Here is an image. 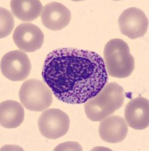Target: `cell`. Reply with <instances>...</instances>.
<instances>
[{
    "instance_id": "obj_10",
    "label": "cell",
    "mask_w": 149,
    "mask_h": 151,
    "mask_svg": "<svg viewBox=\"0 0 149 151\" xmlns=\"http://www.w3.org/2000/svg\"><path fill=\"white\" fill-rule=\"evenodd\" d=\"M42 24L51 30H60L68 26L71 21V12L63 4L52 2L47 4L41 14Z\"/></svg>"
},
{
    "instance_id": "obj_7",
    "label": "cell",
    "mask_w": 149,
    "mask_h": 151,
    "mask_svg": "<svg viewBox=\"0 0 149 151\" xmlns=\"http://www.w3.org/2000/svg\"><path fill=\"white\" fill-rule=\"evenodd\" d=\"M120 32L131 40L144 36L148 29V18L144 12L137 8L126 9L118 18Z\"/></svg>"
},
{
    "instance_id": "obj_14",
    "label": "cell",
    "mask_w": 149,
    "mask_h": 151,
    "mask_svg": "<svg viewBox=\"0 0 149 151\" xmlns=\"http://www.w3.org/2000/svg\"><path fill=\"white\" fill-rule=\"evenodd\" d=\"M1 12V30H0V37L1 39L5 38L11 33L14 27V21L13 15L10 12L5 8L0 9Z\"/></svg>"
},
{
    "instance_id": "obj_6",
    "label": "cell",
    "mask_w": 149,
    "mask_h": 151,
    "mask_svg": "<svg viewBox=\"0 0 149 151\" xmlns=\"http://www.w3.org/2000/svg\"><path fill=\"white\" fill-rule=\"evenodd\" d=\"M31 68L29 57L21 50L8 52L1 60V72L11 81L25 80L30 73Z\"/></svg>"
},
{
    "instance_id": "obj_1",
    "label": "cell",
    "mask_w": 149,
    "mask_h": 151,
    "mask_svg": "<svg viewBox=\"0 0 149 151\" xmlns=\"http://www.w3.org/2000/svg\"><path fill=\"white\" fill-rule=\"evenodd\" d=\"M42 79L59 101L80 104L96 96L108 77L104 60L97 53L60 48L45 58Z\"/></svg>"
},
{
    "instance_id": "obj_3",
    "label": "cell",
    "mask_w": 149,
    "mask_h": 151,
    "mask_svg": "<svg viewBox=\"0 0 149 151\" xmlns=\"http://www.w3.org/2000/svg\"><path fill=\"white\" fill-rule=\"evenodd\" d=\"M105 65L107 73L115 78H127L135 68V60L126 42L120 39L108 41L104 48Z\"/></svg>"
},
{
    "instance_id": "obj_13",
    "label": "cell",
    "mask_w": 149,
    "mask_h": 151,
    "mask_svg": "<svg viewBox=\"0 0 149 151\" xmlns=\"http://www.w3.org/2000/svg\"><path fill=\"white\" fill-rule=\"evenodd\" d=\"M10 6L14 17L22 21H33L44 9L38 0H12Z\"/></svg>"
},
{
    "instance_id": "obj_11",
    "label": "cell",
    "mask_w": 149,
    "mask_h": 151,
    "mask_svg": "<svg viewBox=\"0 0 149 151\" xmlns=\"http://www.w3.org/2000/svg\"><path fill=\"white\" fill-rule=\"evenodd\" d=\"M128 132L126 121L118 116H111L102 120L99 134L105 142L116 144L125 139Z\"/></svg>"
},
{
    "instance_id": "obj_9",
    "label": "cell",
    "mask_w": 149,
    "mask_h": 151,
    "mask_svg": "<svg viewBox=\"0 0 149 151\" xmlns=\"http://www.w3.org/2000/svg\"><path fill=\"white\" fill-rule=\"evenodd\" d=\"M127 125L135 130H143L149 125L148 99L138 97L127 103L124 111Z\"/></svg>"
},
{
    "instance_id": "obj_15",
    "label": "cell",
    "mask_w": 149,
    "mask_h": 151,
    "mask_svg": "<svg viewBox=\"0 0 149 151\" xmlns=\"http://www.w3.org/2000/svg\"><path fill=\"white\" fill-rule=\"evenodd\" d=\"M58 148H60L58 150H82L81 147L76 142H67L63 144H60L58 147L55 148L54 150H57Z\"/></svg>"
},
{
    "instance_id": "obj_2",
    "label": "cell",
    "mask_w": 149,
    "mask_h": 151,
    "mask_svg": "<svg viewBox=\"0 0 149 151\" xmlns=\"http://www.w3.org/2000/svg\"><path fill=\"white\" fill-rule=\"evenodd\" d=\"M123 101V87L115 83H109L96 96L85 102L84 110L90 120L100 122L120 108Z\"/></svg>"
},
{
    "instance_id": "obj_4",
    "label": "cell",
    "mask_w": 149,
    "mask_h": 151,
    "mask_svg": "<svg viewBox=\"0 0 149 151\" xmlns=\"http://www.w3.org/2000/svg\"><path fill=\"white\" fill-rule=\"evenodd\" d=\"M52 94L46 83L32 79L23 83L19 91V98L25 108L31 111L41 112L51 105Z\"/></svg>"
},
{
    "instance_id": "obj_8",
    "label": "cell",
    "mask_w": 149,
    "mask_h": 151,
    "mask_svg": "<svg viewBox=\"0 0 149 151\" xmlns=\"http://www.w3.org/2000/svg\"><path fill=\"white\" fill-rule=\"evenodd\" d=\"M15 45L20 50L33 52L41 48L44 43V34L41 29L31 23H23L16 27L13 34Z\"/></svg>"
},
{
    "instance_id": "obj_12",
    "label": "cell",
    "mask_w": 149,
    "mask_h": 151,
    "mask_svg": "<svg viewBox=\"0 0 149 151\" xmlns=\"http://www.w3.org/2000/svg\"><path fill=\"white\" fill-rule=\"evenodd\" d=\"M25 112L19 102L7 100L0 105V124L6 129H15L24 122Z\"/></svg>"
},
{
    "instance_id": "obj_5",
    "label": "cell",
    "mask_w": 149,
    "mask_h": 151,
    "mask_svg": "<svg viewBox=\"0 0 149 151\" xmlns=\"http://www.w3.org/2000/svg\"><path fill=\"white\" fill-rule=\"evenodd\" d=\"M69 116L55 108L44 110L38 121L40 133L48 139H57L65 135L69 129Z\"/></svg>"
}]
</instances>
